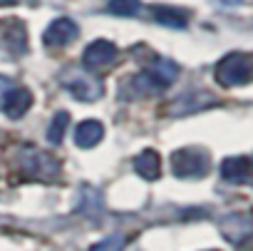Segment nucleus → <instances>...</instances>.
<instances>
[{
  "instance_id": "f257e3e1",
  "label": "nucleus",
  "mask_w": 253,
  "mask_h": 251,
  "mask_svg": "<svg viewBox=\"0 0 253 251\" xmlns=\"http://www.w3.org/2000/svg\"><path fill=\"white\" fill-rule=\"evenodd\" d=\"M213 77L221 87H243L253 82V55H246V52L226 55L216 65Z\"/></svg>"
},
{
  "instance_id": "f03ea898",
  "label": "nucleus",
  "mask_w": 253,
  "mask_h": 251,
  "mask_svg": "<svg viewBox=\"0 0 253 251\" xmlns=\"http://www.w3.org/2000/svg\"><path fill=\"white\" fill-rule=\"evenodd\" d=\"M209 154L201 147H181L171 152V172L181 179H201L209 174Z\"/></svg>"
},
{
  "instance_id": "7ed1b4c3",
  "label": "nucleus",
  "mask_w": 253,
  "mask_h": 251,
  "mask_svg": "<svg viewBox=\"0 0 253 251\" xmlns=\"http://www.w3.org/2000/svg\"><path fill=\"white\" fill-rule=\"evenodd\" d=\"M60 80H62V85L67 87V92H70L72 97L82 100V102H94V100H99V97L104 95L102 82H99L97 77L82 72V70H67Z\"/></svg>"
},
{
  "instance_id": "20e7f679",
  "label": "nucleus",
  "mask_w": 253,
  "mask_h": 251,
  "mask_svg": "<svg viewBox=\"0 0 253 251\" xmlns=\"http://www.w3.org/2000/svg\"><path fill=\"white\" fill-rule=\"evenodd\" d=\"M23 169H28L33 177H38L40 182H50L60 174V164L47 154V152H38V150H25L20 157Z\"/></svg>"
},
{
  "instance_id": "39448f33",
  "label": "nucleus",
  "mask_w": 253,
  "mask_h": 251,
  "mask_svg": "<svg viewBox=\"0 0 253 251\" xmlns=\"http://www.w3.org/2000/svg\"><path fill=\"white\" fill-rule=\"evenodd\" d=\"M117 60V45L109 43V40H94L84 48V55H82V65L87 70H99V67H107Z\"/></svg>"
},
{
  "instance_id": "423d86ee",
  "label": "nucleus",
  "mask_w": 253,
  "mask_h": 251,
  "mask_svg": "<svg viewBox=\"0 0 253 251\" xmlns=\"http://www.w3.org/2000/svg\"><path fill=\"white\" fill-rule=\"evenodd\" d=\"M75 38H77V23L70 20V18H57V20H52L47 25V30L42 35V43L47 48H65Z\"/></svg>"
},
{
  "instance_id": "0eeeda50",
  "label": "nucleus",
  "mask_w": 253,
  "mask_h": 251,
  "mask_svg": "<svg viewBox=\"0 0 253 251\" xmlns=\"http://www.w3.org/2000/svg\"><path fill=\"white\" fill-rule=\"evenodd\" d=\"M104 137V124L99 119H84L75 127V145L80 150H92Z\"/></svg>"
},
{
  "instance_id": "6e6552de",
  "label": "nucleus",
  "mask_w": 253,
  "mask_h": 251,
  "mask_svg": "<svg viewBox=\"0 0 253 251\" xmlns=\"http://www.w3.org/2000/svg\"><path fill=\"white\" fill-rule=\"evenodd\" d=\"M30 107H33V92H30L28 87H20V85H18V87L10 92V97L5 100L3 112H5L10 119H18V117H23Z\"/></svg>"
},
{
  "instance_id": "1a4fd4ad",
  "label": "nucleus",
  "mask_w": 253,
  "mask_h": 251,
  "mask_svg": "<svg viewBox=\"0 0 253 251\" xmlns=\"http://www.w3.org/2000/svg\"><path fill=\"white\" fill-rule=\"evenodd\" d=\"M134 172H137L142 179H147V182L157 179V177L162 174V159H159V154H157L154 150H144V152L134 159Z\"/></svg>"
},
{
  "instance_id": "9d476101",
  "label": "nucleus",
  "mask_w": 253,
  "mask_h": 251,
  "mask_svg": "<svg viewBox=\"0 0 253 251\" xmlns=\"http://www.w3.org/2000/svg\"><path fill=\"white\" fill-rule=\"evenodd\" d=\"M154 20L167 25V28H174V30H184L186 23H189V15L176 10V8H169V5H157L154 8Z\"/></svg>"
},
{
  "instance_id": "9b49d317",
  "label": "nucleus",
  "mask_w": 253,
  "mask_h": 251,
  "mask_svg": "<svg viewBox=\"0 0 253 251\" xmlns=\"http://www.w3.org/2000/svg\"><path fill=\"white\" fill-rule=\"evenodd\" d=\"M248 167H251V162L246 157H228L221 164V174L226 182H243L248 177Z\"/></svg>"
},
{
  "instance_id": "f8f14e48",
  "label": "nucleus",
  "mask_w": 253,
  "mask_h": 251,
  "mask_svg": "<svg viewBox=\"0 0 253 251\" xmlns=\"http://www.w3.org/2000/svg\"><path fill=\"white\" fill-rule=\"evenodd\" d=\"M147 72H149V75H152V77H154V80L162 85V87H169V85H171V82L179 77V67H176L171 60H157V62H154Z\"/></svg>"
},
{
  "instance_id": "ddd939ff",
  "label": "nucleus",
  "mask_w": 253,
  "mask_h": 251,
  "mask_svg": "<svg viewBox=\"0 0 253 251\" xmlns=\"http://www.w3.org/2000/svg\"><path fill=\"white\" fill-rule=\"evenodd\" d=\"M67 127H70V114H67L65 109H60V112L52 117L50 127H47V142H50V145H60V142L65 140Z\"/></svg>"
},
{
  "instance_id": "4468645a",
  "label": "nucleus",
  "mask_w": 253,
  "mask_h": 251,
  "mask_svg": "<svg viewBox=\"0 0 253 251\" xmlns=\"http://www.w3.org/2000/svg\"><path fill=\"white\" fill-rule=\"evenodd\" d=\"M107 10L114 13V15H126V18H132L142 10V3L139 0H109L107 3Z\"/></svg>"
},
{
  "instance_id": "2eb2a0df",
  "label": "nucleus",
  "mask_w": 253,
  "mask_h": 251,
  "mask_svg": "<svg viewBox=\"0 0 253 251\" xmlns=\"http://www.w3.org/2000/svg\"><path fill=\"white\" fill-rule=\"evenodd\" d=\"M89 251H124V236L122 234H114V236H107L104 241L94 244Z\"/></svg>"
},
{
  "instance_id": "dca6fc26",
  "label": "nucleus",
  "mask_w": 253,
  "mask_h": 251,
  "mask_svg": "<svg viewBox=\"0 0 253 251\" xmlns=\"http://www.w3.org/2000/svg\"><path fill=\"white\" fill-rule=\"evenodd\" d=\"M18 85L10 80V77H5V75H0V109H3V104H5V100L10 97V92L15 90Z\"/></svg>"
},
{
  "instance_id": "f3484780",
  "label": "nucleus",
  "mask_w": 253,
  "mask_h": 251,
  "mask_svg": "<svg viewBox=\"0 0 253 251\" xmlns=\"http://www.w3.org/2000/svg\"><path fill=\"white\" fill-rule=\"evenodd\" d=\"M218 3H223V5H241L243 0H218Z\"/></svg>"
},
{
  "instance_id": "a211bd4d",
  "label": "nucleus",
  "mask_w": 253,
  "mask_h": 251,
  "mask_svg": "<svg viewBox=\"0 0 253 251\" xmlns=\"http://www.w3.org/2000/svg\"><path fill=\"white\" fill-rule=\"evenodd\" d=\"M10 3H15V0H0V5H10Z\"/></svg>"
}]
</instances>
